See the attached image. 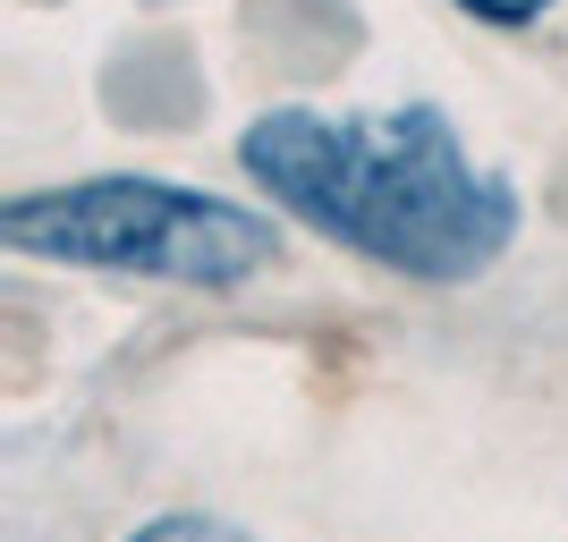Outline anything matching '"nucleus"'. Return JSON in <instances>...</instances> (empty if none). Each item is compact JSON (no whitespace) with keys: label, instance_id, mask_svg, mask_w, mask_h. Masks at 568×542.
Here are the masks:
<instances>
[{"label":"nucleus","instance_id":"f257e3e1","mask_svg":"<svg viewBox=\"0 0 568 542\" xmlns=\"http://www.w3.org/2000/svg\"><path fill=\"white\" fill-rule=\"evenodd\" d=\"M237 162L288 221L407 280H475L518 237V187L467 162L450 111L407 102L374 119L263 111L237 136Z\"/></svg>","mask_w":568,"mask_h":542},{"label":"nucleus","instance_id":"7ed1b4c3","mask_svg":"<svg viewBox=\"0 0 568 542\" xmlns=\"http://www.w3.org/2000/svg\"><path fill=\"white\" fill-rule=\"evenodd\" d=\"M128 542H246V534H237V525H221V518H195V509H170V518L136 525Z\"/></svg>","mask_w":568,"mask_h":542},{"label":"nucleus","instance_id":"20e7f679","mask_svg":"<svg viewBox=\"0 0 568 542\" xmlns=\"http://www.w3.org/2000/svg\"><path fill=\"white\" fill-rule=\"evenodd\" d=\"M467 18H484V25H526V18H544L551 0H458Z\"/></svg>","mask_w":568,"mask_h":542},{"label":"nucleus","instance_id":"f03ea898","mask_svg":"<svg viewBox=\"0 0 568 542\" xmlns=\"http://www.w3.org/2000/svg\"><path fill=\"white\" fill-rule=\"evenodd\" d=\"M0 246L69 263V272H119V280L237 288L281 255V229L246 204L170 187V178H77V187L18 195L0 213Z\"/></svg>","mask_w":568,"mask_h":542}]
</instances>
